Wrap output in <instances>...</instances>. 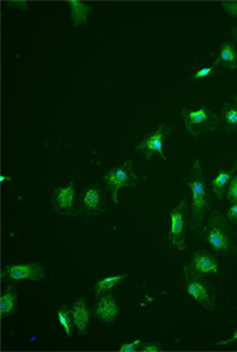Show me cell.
Segmentation results:
<instances>
[{"label": "cell", "instance_id": "obj_1", "mask_svg": "<svg viewBox=\"0 0 237 352\" xmlns=\"http://www.w3.org/2000/svg\"><path fill=\"white\" fill-rule=\"evenodd\" d=\"M190 188V229L201 236L203 226H205V217L212 209L213 198L212 192L207 186L206 180V171L203 170L199 160H195L191 166L189 182Z\"/></svg>", "mask_w": 237, "mask_h": 352}, {"label": "cell", "instance_id": "obj_2", "mask_svg": "<svg viewBox=\"0 0 237 352\" xmlns=\"http://www.w3.org/2000/svg\"><path fill=\"white\" fill-rule=\"evenodd\" d=\"M203 239L212 250L223 256L236 255V244L234 240V233L229 225V221L224 217L218 210H214L209 214L206 225L199 236Z\"/></svg>", "mask_w": 237, "mask_h": 352}, {"label": "cell", "instance_id": "obj_3", "mask_svg": "<svg viewBox=\"0 0 237 352\" xmlns=\"http://www.w3.org/2000/svg\"><path fill=\"white\" fill-rule=\"evenodd\" d=\"M140 180H142V177L137 175L133 170L132 159L126 160L121 166L107 170L103 175V183H104L106 190L110 195V199L114 205L121 204V201L118 199V192L121 188L136 187L140 183Z\"/></svg>", "mask_w": 237, "mask_h": 352}, {"label": "cell", "instance_id": "obj_4", "mask_svg": "<svg viewBox=\"0 0 237 352\" xmlns=\"http://www.w3.org/2000/svg\"><path fill=\"white\" fill-rule=\"evenodd\" d=\"M181 117L185 122L186 131L194 138L205 133L214 132L220 126V116L214 114L209 107L205 106L196 109L185 107Z\"/></svg>", "mask_w": 237, "mask_h": 352}, {"label": "cell", "instance_id": "obj_5", "mask_svg": "<svg viewBox=\"0 0 237 352\" xmlns=\"http://www.w3.org/2000/svg\"><path fill=\"white\" fill-rule=\"evenodd\" d=\"M190 226L189 199L183 198L170 210V230L168 241L179 251H186V236Z\"/></svg>", "mask_w": 237, "mask_h": 352}, {"label": "cell", "instance_id": "obj_6", "mask_svg": "<svg viewBox=\"0 0 237 352\" xmlns=\"http://www.w3.org/2000/svg\"><path fill=\"white\" fill-rule=\"evenodd\" d=\"M183 276H185V287L190 297L198 302L202 308L214 311L216 310V297L209 286V283L205 280L203 276L196 275L190 270L189 263L183 265Z\"/></svg>", "mask_w": 237, "mask_h": 352}, {"label": "cell", "instance_id": "obj_7", "mask_svg": "<svg viewBox=\"0 0 237 352\" xmlns=\"http://www.w3.org/2000/svg\"><path fill=\"white\" fill-rule=\"evenodd\" d=\"M172 132L171 126L167 124H161L157 126L155 132L148 133L142 142L136 145L135 151L144 155L146 162H150L153 155L160 156L164 162H167V156L164 155V145L167 140L170 138V134Z\"/></svg>", "mask_w": 237, "mask_h": 352}, {"label": "cell", "instance_id": "obj_8", "mask_svg": "<svg viewBox=\"0 0 237 352\" xmlns=\"http://www.w3.org/2000/svg\"><path fill=\"white\" fill-rule=\"evenodd\" d=\"M52 204L56 213L68 217L80 216V206L76 199L75 182H69L67 186L56 187L52 192Z\"/></svg>", "mask_w": 237, "mask_h": 352}, {"label": "cell", "instance_id": "obj_9", "mask_svg": "<svg viewBox=\"0 0 237 352\" xmlns=\"http://www.w3.org/2000/svg\"><path fill=\"white\" fill-rule=\"evenodd\" d=\"M80 214L84 217H95L106 213V199L103 190L99 184L91 183L86 188H83L80 194Z\"/></svg>", "mask_w": 237, "mask_h": 352}, {"label": "cell", "instance_id": "obj_10", "mask_svg": "<svg viewBox=\"0 0 237 352\" xmlns=\"http://www.w3.org/2000/svg\"><path fill=\"white\" fill-rule=\"evenodd\" d=\"M1 279L11 280V282H18V280L41 282L45 279V268L37 262L7 265L1 271Z\"/></svg>", "mask_w": 237, "mask_h": 352}, {"label": "cell", "instance_id": "obj_11", "mask_svg": "<svg viewBox=\"0 0 237 352\" xmlns=\"http://www.w3.org/2000/svg\"><path fill=\"white\" fill-rule=\"evenodd\" d=\"M190 270L201 276H217L220 274V262L216 255L209 251L198 250L191 255Z\"/></svg>", "mask_w": 237, "mask_h": 352}, {"label": "cell", "instance_id": "obj_12", "mask_svg": "<svg viewBox=\"0 0 237 352\" xmlns=\"http://www.w3.org/2000/svg\"><path fill=\"white\" fill-rule=\"evenodd\" d=\"M93 313L98 320L106 324H113L120 314V304L110 293L98 298V302L95 304Z\"/></svg>", "mask_w": 237, "mask_h": 352}, {"label": "cell", "instance_id": "obj_13", "mask_svg": "<svg viewBox=\"0 0 237 352\" xmlns=\"http://www.w3.org/2000/svg\"><path fill=\"white\" fill-rule=\"evenodd\" d=\"M71 313L74 317L75 328L80 336H86L89 333V325L91 318V310L86 298H79L71 305Z\"/></svg>", "mask_w": 237, "mask_h": 352}, {"label": "cell", "instance_id": "obj_14", "mask_svg": "<svg viewBox=\"0 0 237 352\" xmlns=\"http://www.w3.org/2000/svg\"><path fill=\"white\" fill-rule=\"evenodd\" d=\"M216 67H223L228 71H235L237 69V47L234 41H224L217 60L213 63Z\"/></svg>", "mask_w": 237, "mask_h": 352}, {"label": "cell", "instance_id": "obj_15", "mask_svg": "<svg viewBox=\"0 0 237 352\" xmlns=\"http://www.w3.org/2000/svg\"><path fill=\"white\" fill-rule=\"evenodd\" d=\"M16 309H18V292H16V286L14 283H11L4 289L1 298H0L1 318L15 316Z\"/></svg>", "mask_w": 237, "mask_h": 352}, {"label": "cell", "instance_id": "obj_16", "mask_svg": "<svg viewBox=\"0 0 237 352\" xmlns=\"http://www.w3.org/2000/svg\"><path fill=\"white\" fill-rule=\"evenodd\" d=\"M68 4H69V12H71L69 16L75 23V26L76 28L84 26L89 22L91 14L94 12V7L78 0H71L68 1Z\"/></svg>", "mask_w": 237, "mask_h": 352}, {"label": "cell", "instance_id": "obj_17", "mask_svg": "<svg viewBox=\"0 0 237 352\" xmlns=\"http://www.w3.org/2000/svg\"><path fill=\"white\" fill-rule=\"evenodd\" d=\"M128 274L126 272H121V274H115V275H110L106 276L103 279H100L94 287L95 298H100L106 294H110L113 292L114 287H117L118 285H121L124 280L128 279Z\"/></svg>", "mask_w": 237, "mask_h": 352}, {"label": "cell", "instance_id": "obj_18", "mask_svg": "<svg viewBox=\"0 0 237 352\" xmlns=\"http://www.w3.org/2000/svg\"><path fill=\"white\" fill-rule=\"evenodd\" d=\"M220 125L224 132L237 133V104L224 103L220 113Z\"/></svg>", "mask_w": 237, "mask_h": 352}, {"label": "cell", "instance_id": "obj_19", "mask_svg": "<svg viewBox=\"0 0 237 352\" xmlns=\"http://www.w3.org/2000/svg\"><path fill=\"white\" fill-rule=\"evenodd\" d=\"M235 171L236 170H220L217 176L213 179L212 188H213V192L216 194V198L218 201L224 199L227 188L229 187V183L235 176Z\"/></svg>", "mask_w": 237, "mask_h": 352}, {"label": "cell", "instance_id": "obj_20", "mask_svg": "<svg viewBox=\"0 0 237 352\" xmlns=\"http://www.w3.org/2000/svg\"><path fill=\"white\" fill-rule=\"evenodd\" d=\"M57 318H58L60 325L64 328L65 335L68 338H72V333H74V329H75V322H74L71 308L57 309Z\"/></svg>", "mask_w": 237, "mask_h": 352}, {"label": "cell", "instance_id": "obj_21", "mask_svg": "<svg viewBox=\"0 0 237 352\" xmlns=\"http://www.w3.org/2000/svg\"><path fill=\"white\" fill-rule=\"evenodd\" d=\"M217 67L213 64V65H210V67H205V68H201L195 75H192V78H191V80L192 82H198V80H202V79H207L209 76H212L213 75V72H214V69H216Z\"/></svg>", "mask_w": 237, "mask_h": 352}, {"label": "cell", "instance_id": "obj_22", "mask_svg": "<svg viewBox=\"0 0 237 352\" xmlns=\"http://www.w3.org/2000/svg\"><path fill=\"white\" fill-rule=\"evenodd\" d=\"M145 343L142 342V339H136L135 342H132V343H125V344H122L121 347H120V352H139L142 351V346H144Z\"/></svg>", "mask_w": 237, "mask_h": 352}, {"label": "cell", "instance_id": "obj_23", "mask_svg": "<svg viewBox=\"0 0 237 352\" xmlns=\"http://www.w3.org/2000/svg\"><path fill=\"white\" fill-rule=\"evenodd\" d=\"M227 198L231 204H237V176H234V179L229 183V187L227 191Z\"/></svg>", "mask_w": 237, "mask_h": 352}, {"label": "cell", "instance_id": "obj_24", "mask_svg": "<svg viewBox=\"0 0 237 352\" xmlns=\"http://www.w3.org/2000/svg\"><path fill=\"white\" fill-rule=\"evenodd\" d=\"M221 8L229 18H237V1H223Z\"/></svg>", "mask_w": 237, "mask_h": 352}, {"label": "cell", "instance_id": "obj_25", "mask_svg": "<svg viewBox=\"0 0 237 352\" xmlns=\"http://www.w3.org/2000/svg\"><path fill=\"white\" fill-rule=\"evenodd\" d=\"M5 7H10V8H18V10H22V11H29V1H25V0H18V1H5Z\"/></svg>", "mask_w": 237, "mask_h": 352}, {"label": "cell", "instance_id": "obj_26", "mask_svg": "<svg viewBox=\"0 0 237 352\" xmlns=\"http://www.w3.org/2000/svg\"><path fill=\"white\" fill-rule=\"evenodd\" d=\"M163 351V346L160 342H153V343H145L142 346V352H160Z\"/></svg>", "mask_w": 237, "mask_h": 352}, {"label": "cell", "instance_id": "obj_27", "mask_svg": "<svg viewBox=\"0 0 237 352\" xmlns=\"http://www.w3.org/2000/svg\"><path fill=\"white\" fill-rule=\"evenodd\" d=\"M227 220L229 221L232 225H237V204H232L227 213Z\"/></svg>", "mask_w": 237, "mask_h": 352}, {"label": "cell", "instance_id": "obj_28", "mask_svg": "<svg viewBox=\"0 0 237 352\" xmlns=\"http://www.w3.org/2000/svg\"><path fill=\"white\" fill-rule=\"evenodd\" d=\"M237 342V328L236 331H235V333L232 335V338L231 339H227V340H221V342H218L217 343V346H231V344H234V343H236Z\"/></svg>", "mask_w": 237, "mask_h": 352}, {"label": "cell", "instance_id": "obj_29", "mask_svg": "<svg viewBox=\"0 0 237 352\" xmlns=\"http://www.w3.org/2000/svg\"><path fill=\"white\" fill-rule=\"evenodd\" d=\"M0 182H1L3 184H5V183H12V182H14V176L1 175L0 176Z\"/></svg>", "mask_w": 237, "mask_h": 352}, {"label": "cell", "instance_id": "obj_30", "mask_svg": "<svg viewBox=\"0 0 237 352\" xmlns=\"http://www.w3.org/2000/svg\"><path fill=\"white\" fill-rule=\"evenodd\" d=\"M231 36H232V38H234V43L237 41V26L231 29Z\"/></svg>", "mask_w": 237, "mask_h": 352}, {"label": "cell", "instance_id": "obj_31", "mask_svg": "<svg viewBox=\"0 0 237 352\" xmlns=\"http://www.w3.org/2000/svg\"><path fill=\"white\" fill-rule=\"evenodd\" d=\"M234 100H235V104H237V95H235V96H234Z\"/></svg>", "mask_w": 237, "mask_h": 352}, {"label": "cell", "instance_id": "obj_32", "mask_svg": "<svg viewBox=\"0 0 237 352\" xmlns=\"http://www.w3.org/2000/svg\"><path fill=\"white\" fill-rule=\"evenodd\" d=\"M235 170H237V160H236V163H235Z\"/></svg>", "mask_w": 237, "mask_h": 352}]
</instances>
